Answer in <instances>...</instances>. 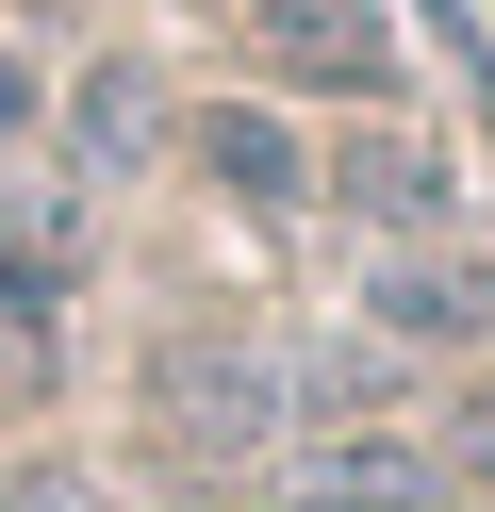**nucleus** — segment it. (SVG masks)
<instances>
[{
    "label": "nucleus",
    "instance_id": "9",
    "mask_svg": "<svg viewBox=\"0 0 495 512\" xmlns=\"http://www.w3.org/2000/svg\"><path fill=\"white\" fill-rule=\"evenodd\" d=\"M429 463H446V496H462V512H495V380L446 413V446H429Z\"/></svg>",
    "mask_w": 495,
    "mask_h": 512
},
{
    "label": "nucleus",
    "instance_id": "10",
    "mask_svg": "<svg viewBox=\"0 0 495 512\" xmlns=\"http://www.w3.org/2000/svg\"><path fill=\"white\" fill-rule=\"evenodd\" d=\"M0 512H132V496H99V479H66V463H17V479H0Z\"/></svg>",
    "mask_w": 495,
    "mask_h": 512
},
{
    "label": "nucleus",
    "instance_id": "4",
    "mask_svg": "<svg viewBox=\"0 0 495 512\" xmlns=\"http://www.w3.org/2000/svg\"><path fill=\"white\" fill-rule=\"evenodd\" d=\"M264 512H462L446 496V463L429 446H396V430H330V446H297L281 463V496Z\"/></svg>",
    "mask_w": 495,
    "mask_h": 512
},
{
    "label": "nucleus",
    "instance_id": "5",
    "mask_svg": "<svg viewBox=\"0 0 495 512\" xmlns=\"http://www.w3.org/2000/svg\"><path fill=\"white\" fill-rule=\"evenodd\" d=\"M198 182L248 199V215H297V199H314V149H297L264 100H198Z\"/></svg>",
    "mask_w": 495,
    "mask_h": 512
},
{
    "label": "nucleus",
    "instance_id": "1",
    "mask_svg": "<svg viewBox=\"0 0 495 512\" xmlns=\"http://www.w3.org/2000/svg\"><path fill=\"white\" fill-rule=\"evenodd\" d=\"M132 397H149V430L182 446V463H264V446L297 430V380H281V347H248V331H165Z\"/></svg>",
    "mask_w": 495,
    "mask_h": 512
},
{
    "label": "nucleus",
    "instance_id": "3",
    "mask_svg": "<svg viewBox=\"0 0 495 512\" xmlns=\"http://www.w3.org/2000/svg\"><path fill=\"white\" fill-rule=\"evenodd\" d=\"M363 331L413 347V364H462V347H495V248H380V281H363Z\"/></svg>",
    "mask_w": 495,
    "mask_h": 512
},
{
    "label": "nucleus",
    "instance_id": "6",
    "mask_svg": "<svg viewBox=\"0 0 495 512\" xmlns=\"http://www.w3.org/2000/svg\"><path fill=\"white\" fill-rule=\"evenodd\" d=\"M314 199H347V215H380L396 248H429V232H446V199H462V182H446V149L380 133V149H347V166H314Z\"/></svg>",
    "mask_w": 495,
    "mask_h": 512
},
{
    "label": "nucleus",
    "instance_id": "2",
    "mask_svg": "<svg viewBox=\"0 0 495 512\" xmlns=\"http://www.w3.org/2000/svg\"><path fill=\"white\" fill-rule=\"evenodd\" d=\"M215 17L264 50V83H297V100H396V17L380 0H215Z\"/></svg>",
    "mask_w": 495,
    "mask_h": 512
},
{
    "label": "nucleus",
    "instance_id": "11",
    "mask_svg": "<svg viewBox=\"0 0 495 512\" xmlns=\"http://www.w3.org/2000/svg\"><path fill=\"white\" fill-rule=\"evenodd\" d=\"M33 116H50V83H33V67H17V50H0V149H17V133H33Z\"/></svg>",
    "mask_w": 495,
    "mask_h": 512
},
{
    "label": "nucleus",
    "instance_id": "7",
    "mask_svg": "<svg viewBox=\"0 0 495 512\" xmlns=\"http://www.w3.org/2000/svg\"><path fill=\"white\" fill-rule=\"evenodd\" d=\"M66 331V215H0V364Z\"/></svg>",
    "mask_w": 495,
    "mask_h": 512
},
{
    "label": "nucleus",
    "instance_id": "8",
    "mask_svg": "<svg viewBox=\"0 0 495 512\" xmlns=\"http://www.w3.org/2000/svg\"><path fill=\"white\" fill-rule=\"evenodd\" d=\"M149 67H132V50H116V67H83V100H66V166H83V182H116L132 166V149H149Z\"/></svg>",
    "mask_w": 495,
    "mask_h": 512
}]
</instances>
